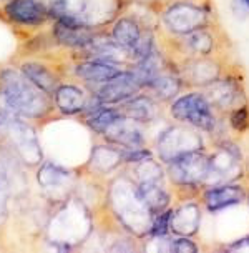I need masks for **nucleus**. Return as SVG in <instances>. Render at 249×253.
<instances>
[{"label": "nucleus", "instance_id": "1", "mask_svg": "<svg viewBox=\"0 0 249 253\" xmlns=\"http://www.w3.org/2000/svg\"><path fill=\"white\" fill-rule=\"evenodd\" d=\"M95 211L78 193L50 207L42 240L53 252H73L92 240Z\"/></svg>", "mask_w": 249, "mask_h": 253}, {"label": "nucleus", "instance_id": "2", "mask_svg": "<svg viewBox=\"0 0 249 253\" xmlns=\"http://www.w3.org/2000/svg\"><path fill=\"white\" fill-rule=\"evenodd\" d=\"M0 108L40 128L58 119L52 97L35 87L13 62L0 65Z\"/></svg>", "mask_w": 249, "mask_h": 253}, {"label": "nucleus", "instance_id": "3", "mask_svg": "<svg viewBox=\"0 0 249 253\" xmlns=\"http://www.w3.org/2000/svg\"><path fill=\"white\" fill-rule=\"evenodd\" d=\"M103 207L126 232L144 237L149 232L153 213L140 197L137 183L126 173L113 175L103 195Z\"/></svg>", "mask_w": 249, "mask_h": 253}, {"label": "nucleus", "instance_id": "4", "mask_svg": "<svg viewBox=\"0 0 249 253\" xmlns=\"http://www.w3.org/2000/svg\"><path fill=\"white\" fill-rule=\"evenodd\" d=\"M40 128L32 122L0 108V145L13 153L25 167L34 170L45 160Z\"/></svg>", "mask_w": 249, "mask_h": 253}, {"label": "nucleus", "instance_id": "5", "mask_svg": "<svg viewBox=\"0 0 249 253\" xmlns=\"http://www.w3.org/2000/svg\"><path fill=\"white\" fill-rule=\"evenodd\" d=\"M123 0H55L48 7L52 20L107 30L123 10Z\"/></svg>", "mask_w": 249, "mask_h": 253}, {"label": "nucleus", "instance_id": "6", "mask_svg": "<svg viewBox=\"0 0 249 253\" xmlns=\"http://www.w3.org/2000/svg\"><path fill=\"white\" fill-rule=\"evenodd\" d=\"M80 178V167L65 165L50 157H45L42 164L34 169V182L38 190V197L50 207L73 195Z\"/></svg>", "mask_w": 249, "mask_h": 253}, {"label": "nucleus", "instance_id": "7", "mask_svg": "<svg viewBox=\"0 0 249 253\" xmlns=\"http://www.w3.org/2000/svg\"><path fill=\"white\" fill-rule=\"evenodd\" d=\"M0 22L10 27L17 35L24 34V39H27L47 29L52 24V17L40 0H5L0 3Z\"/></svg>", "mask_w": 249, "mask_h": 253}, {"label": "nucleus", "instance_id": "8", "mask_svg": "<svg viewBox=\"0 0 249 253\" xmlns=\"http://www.w3.org/2000/svg\"><path fill=\"white\" fill-rule=\"evenodd\" d=\"M19 67V70L30 80L35 87L43 90L52 97L58 84L67 77V63L60 62L53 55L48 57H32V55H19L12 60Z\"/></svg>", "mask_w": 249, "mask_h": 253}, {"label": "nucleus", "instance_id": "9", "mask_svg": "<svg viewBox=\"0 0 249 253\" xmlns=\"http://www.w3.org/2000/svg\"><path fill=\"white\" fill-rule=\"evenodd\" d=\"M123 165V148L102 138H95L87 160L80 165V171L85 177L102 182L113 177Z\"/></svg>", "mask_w": 249, "mask_h": 253}, {"label": "nucleus", "instance_id": "10", "mask_svg": "<svg viewBox=\"0 0 249 253\" xmlns=\"http://www.w3.org/2000/svg\"><path fill=\"white\" fill-rule=\"evenodd\" d=\"M90 97H92V90L87 85L71 77H65L52 93L57 117L58 119H80L87 108Z\"/></svg>", "mask_w": 249, "mask_h": 253}, {"label": "nucleus", "instance_id": "11", "mask_svg": "<svg viewBox=\"0 0 249 253\" xmlns=\"http://www.w3.org/2000/svg\"><path fill=\"white\" fill-rule=\"evenodd\" d=\"M170 112L176 120L194 125L206 132H211L214 128V115L211 110V103L199 93L181 95L171 103Z\"/></svg>", "mask_w": 249, "mask_h": 253}, {"label": "nucleus", "instance_id": "12", "mask_svg": "<svg viewBox=\"0 0 249 253\" xmlns=\"http://www.w3.org/2000/svg\"><path fill=\"white\" fill-rule=\"evenodd\" d=\"M121 70H123L121 65L98 58H70V62L67 63V77L85 84L88 88H95L115 79L121 74Z\"/></svg>", "mask_w": 249, "mask_h": 253}, {"label": "nucleus", "instance_id": "13", "mask_svg": "<svg viewBox=\"0 0 249 253\" xmlns=\"http://www.w3.org/2000/svg\"><path fill=\"white\" fill-rule=\"evenodd\" d=\"M168 169L171 180L179 187H194L210 175V164L198 150L173 158Z\"/></svg>", "mask_w": 249, "mask_h": 253}, {"label": "nucleus", "instance_id": "14", "mask_svg": "<svg viewBox=\"0 0 249 253\" xmlns=\"http://www.w3.org/2000/svg\"><path fill=\"white\" fill-rule=\"evenodd\" d=\"M105 105H120L131 97L138 95L143 90L142 84L130 69H123L115 79L98 85L95 88H90Z\"/></svg>", "mask_w": 249, "mask_h": 253}, {"label": "nucleus", "instance_id": "15", "mask_svg": "<svg viewBox=\"0 0 249 253\" xmlns=\"http://www.w3.org/2000/svg\"><path fill=\"white\" fill-rule=\"evenodd\" d=\"M48 30H50V34H52L53 40H55V43L58 45V48L67 50L69 53H75V52H80V50H83V48H87L103 32V30L87 29V27L69 25L58 20H52Z\"/></svg>", "mask_w": 249, "mask_h": 253}, {"label": "nucleus", "instance_id": "16", "mask_svg": "<svg viewBox=\"0 0 249 253\" xmlns=\"http://www.w3.org/2000/svg\"><path fill=\"white\" fill-rule=\"evenodd\" d=\"M198 145H201V140L193 132L179 126H170L158 137V153L165 164H170L173 158L183 153L196 150Z\"/></svg>", "mask_w": 249, "mask_h": 253}, {"label": "nucleus", "instance_id": "17", "mask_svg": "<svg viewBox=\"0 0 249 253\" xmlns=\"http://www.w3.org/2000/svg\"><path fill=\"white\" fill-rule=\"evenodd\" d=\"M163 24L173 34L188 35L194 30L201 29V25L205 24V13L199 7H194L193 3L178 2L165 10Z\"/></svg>", "mask_w": 249, "mask_h": 253}, {"label": "nucleus", "instance_id": "18", "mask_svg": "<svg viewBox=\"0 0 249 253\" xmlns=\"http://www.w3.org/2000/svg\"><path fill=\"white\" fill-rule=\"evenodd\" d=\"M146 32L148 30H143L140 22L135 19V17L121 15L120 13L110 25L108 35H110V39L116 45H120L123 50L128 52L131 58V52L135 50V47L140 43V40L143 39V35L146 34Z\"/></svg>", "mask_w": 249, "mask_h": 253}, {"label": "nucleus", "instance_id": "19", "mask_svg": "<svg viewBox=\"0 0 249 253\" xmlns=\"http://www.w3.org/2000/svg\"><path fill=\"white\" fill-rule=\"evenodd\" d=\"M102 140L110 142L120 148L144 147V137H143L142 128H140V124L128 119L126 115L121 120L116 122L115 125H111L110 128L103 133Z\"/></svg>", "mask_w": 249, "mask_h": 253}, {"label": "nucleus", "instance_id": "20", "mask_svg": "<svg viewBox=\"0 0 249 253\" xmlns=\"http://www.w3.org/2000/svg\"><path fill=\"white\" fill-rule=\"evenodd\" d=\"M160 180L161 178H148L137 182L140 197L144 202V205L148 207V210L153 213V216L170 207V193L166 192V188L163 187Z\"/></svg>", "mask_w": 249, "mask_h": 253}, {"label": "nucleus", "instance_id": "21", "mask_svg": "<svg viewBox=\"0 0 249 253\" xmlns=\"http://www.w3.org/2000/svg\"><path fill=\"white\" fill-rule=\"evenodd\" d=\"M123 117L125 114L121 112V108L118 105H102L98 110H95L93 114H90L78 120L87 126L88 132L92 133L95 138H102L103 133H105L111 125H115L116 122L123 119Z\"/></svg>", "mask_w": 249, "mask_h": 253}, {"label": "nucleus", "instance_id": "22", "mask_svg": "<svg viewBox=\"0 0 249 253\" xmlns=\"http://www.w3.org/2000/svg\"><path fill=\"white\" fill-rule=\"evenodd\" d=\"M121 108V112L128 117V119L142 124H149L158 117V105L156 102L153 100V97L149 95H135L130 100H126L118 105Z\"/></svg>", "mask_w": 249, "mask_h": 253}, {"label": "nucleus", "instance_id": "23", "mask_svg": "<svg viewBox=\"0 0 249 253\" xmlns=\"http://www.w3.org/2000/svg\"><path fill=\"white\" fill-rule=\"evenodd\" d=\"M244 198V192L238 185H223L219 188H211L206 192L205 202L210 211H219L228 209L231 205L241 203Z\"/></svg>", "mask_w": 249, "mask_h": 253}, {"label": "nucleus", "instance_id": "24", "mask_svg": "<svg viewBox=\"0 0 249 253\" xmlns=\"http://www.w3.org/2000/svg\"><path fill=\"white\" fill-rule=\"evenodd\" d=\"M12 205H13V187L12 178L8 173L5 162L0 158V232L7 228L8 221L12 218Z\"/></svg>", "mask_w": 249, "mask_h": 253}, {"label": "nucleus", "instance_id": "25", "mask_svg": "<svg viewBox=\"0 0 249 253\" xmlns=\"http://www.w3.org/2000/svg\"><path fill=\"white\" fill-rule=\"evenodd\" d=\"M199 213L196 207L186 205L179 210L171 211V220H170V232L175 233H193L196 230Z\"/></svg>", "mask_w": 249, "mask_h": 253}, {"label": "nucleus", "instance_id": "26", "mask_svg": "<svg viewBox=\"0 0 249 253\" xmlns=\"http://www.w3.org/2000/svg\"><path fill=\"white\" fill-rule=\"evenodd\" d=\"M179 87H181V84L178 79L160 74L146 88L151 90V92L155 93L158 98H161V100H171V98L178 95Z\"/></svg>", "mask_w": 249, "mask_h": 253}, {"label": "nucleus", "instance_id": "27", "mask_svg": "<svg viewBox=\"0 0 249 253\" xmlns=\"http://www.w3.org/2000/svg\"><path fill=\"white\" fill-rule=\"evenodd\" d=\"M171 211H173V209H166L153 216L151 227H149V232H148L149 238H160V240H165V238L168 237Z\"/></svg>", "mask_w": 249, "mask_h": 253}, {"label": "nucleus", "instance_id": "28", "mask_svg": "<svg viewBox=\"0 0 249 253\" xmlns=\"http://www.w3.org/2000/svg\"><path fill=\"white\" fill-rule=\"evenodd\" d=\"M153 158V153L146 147H137V148H123V164L125 165H137L142 162Z\"/></svg>", "mask_w": 249, "mask_h": 253}, {"label": "nucleus", "instance_id": "29", "mask_svg": "<svg viewBox=\"0 0 249 253\" xmlns=\"http://www.w3.org/2000/svg\"><path fill=\"white\" fill-rule=\"evenodd\" d=\"M168 248L171 252H176V253H196L198 252V247L186 237H181V238H175V240H171Z\"/></svg>", "mask_w": 249, "mask_h": 253}, {"label": "nucleus", "instance_id": "30", "mask_svg": "<svg viewBox=\"0 0 249 253\" xmlns=\"http://www.w3.org/2000/svg\"><path fill=\"white\" fill-rule=\"evenodd\" d=\"M231 125L238 130V132H243V130L248 128L249 125V115H248V108H238L233 115H231Z\"/></svg>", "mask_w": 249, "mask_h": 253}, {"label": "nucleus", "instance_id": "31", "mask_svg": "<svg viewBox=\"0 0 249 253\" xmlns=\"http://www.w3.org/2000/svg\"><path fill=\"white\" fill-rule=\"evenodd\" d=\"M236 3H239V7H241L244 12L249 13V0H236Z\"/></svg>", "mask_w": 249, "mask_h": 253}, {"label": "nucleus", "instance_id": "32", "mask_svg": "<svg viewBox=\"0 0 249 253\" xmlns=\"http://www.w3.org/2000/svg\"><path fill=\"white\" fill-rule=\"evenodd\" d=\"M2 2H5V0H0V3H2Z\"/></svg>", "mask_w": 249, "mask_h": 253}]
</instances>
